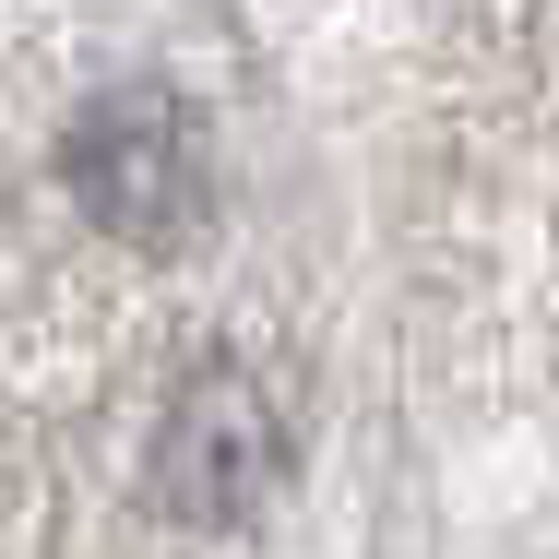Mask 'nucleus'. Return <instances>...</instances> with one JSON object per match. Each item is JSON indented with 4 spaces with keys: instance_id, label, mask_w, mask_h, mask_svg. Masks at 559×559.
Masks as SVG:
<instances>
[{
    "instance_id": "2",
    "label": "nucleus",
    "mask_w": 559,
    "mask_h": 559,
    "mask_svg": "<svg viewBox=\"0 0 559 559\" xmlns=\"http://www.w3.org/2000/svg\"><path fill=\"white\" fill-rule=\"evenodd\" d=\"M286 488V417L262 393L250 357H203L179 393H167V429H155V512H179L191 536H238L262 524Z\"/></svg>"
},
{
    "instance_id": "1",
    "label": "nucleus",
    "mask_w": 559,
    "mask_h": 559,
    "mask_svg": "<svg viewBox=\"0 0 559 559\" xmlns=\"http://www.w3.org/2000/svg\"><path fill=\"white\" fill-rule=\"evenodd\" d=\"M60 179L119 250H191L215 226V131L179 84H108L72 119Z\"/></svg>"
}]
</instances>
